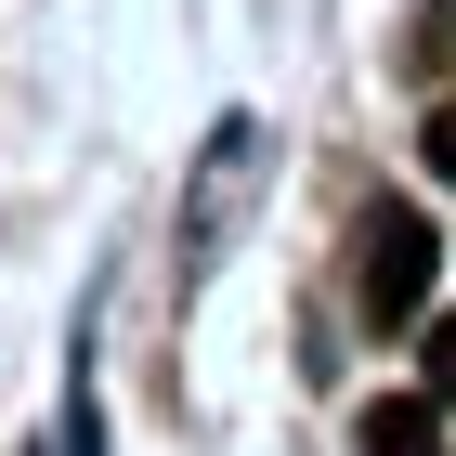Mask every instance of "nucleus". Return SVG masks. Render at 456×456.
<instances>
[{"instance_id":"obj_1","label":"nucleus","mask_w":456,"mask_h":456,"mask_svg":"<svg viewBox=\"0 0 456 456\" xmlns=\"http://www.w3.org/2000/svg\"><path fill=\"white\" fill-rule=\"evenodd\" d=\"M430 274H444L430 222L404 209V196H379V209H365V261H352V314L391 339V326H418V314H430Z\"/></svg>"},{"instance_id":"obj_4","label":"nucleus","mask_w":456,"mask_h":456,"mask_svg":"<svg viewBox=\"0 0 456 456\" xmlns=\"http://www.w3.org/2000/svg\"><path fill=\"white\" fill-rule=\"evenodd\" d=\"M430 391H456V314L430 326Z\"/></svg>"},{"instance_id":"obj_3","label":"nucleus","mask_w":456,"mask_h":456,"mask_svg":"<svg viewBox=\"0 0 456 456\" xmlns=\"http://www.w3.org/2000/svg\"><path fill=\"white\" fill-rule=\"evenodd\" d=\"M418 157H430V170L456 183V105H430V131H418Z\"/></svg>"},{"instance_id":"obj_2","label":"nucleus","mask_w":456,"mask_h":456,"mask_svg":"<svg viewBox=\"0 0 456 456\" xmlns=\"http://www.w3.org/2000/svg\"><path fill=\"white\" fill-rule=\"evenodd\" d=\"M365 456H456L444 430V391H391V404H365V430H352Z\"/></svg>"}]
</instances>
